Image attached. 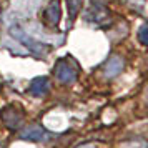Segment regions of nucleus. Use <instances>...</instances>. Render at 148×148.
<instances>
[{"label": "nucleus", "instance_id": "0eeeda50", "mask_svg": "<svg viewBox=\"0 0 148 148\" xmlns=\"http://www.w3.org/2000/svg\"><path fill=\"white\" fill-rule=\"evenodd\" d=\"M110 12H108L107 8H103V7H92L90 10H88V14H87V20L90 22H93V23H98V25H103V22L108 20V17H110Z\"/></svg>", "mask_w": 148, "mask_h": 148}, {"label": "nucleus", "instance_id": "9b49d317", "mask_svg": "<svg viewBox=\"0 0 148 148\" xmlns=\"http://www.w3.org/2000/svg\"><path fill=\"white\" fill-rule=\"evenodd\" d=\"M3 47L8 48V50H12L15 55H28V50L22 43H18L17 40H10L7 38V42H3Z\"/></svg>", "mask_w": 148, "mask_h": 148}, {"label": "nucleus", "instance_id": "f257e3e1", "mask_svg": "<svg viewBox=\"0 0 148 148\" xmlns=\"http://www.w3.org/2000/svg\"><path fill=\"white\" fill-rule=\"evenodd\" d=\"M8 32H10L12 37H15V40L18 42V43H22L23 47L27 48L28 53H34L37 57H43V55L47 53V47L42 42H38L37 38L30 37L27 30L23 27H20L18 23H12L10 28H8Z\"/></svg>", "mask_w": 148, "mask_h": 148}, {"label": "nucleus", "instance_id": "9d476101", "mask_svg": "<svg viewBox=\"0 0 148 148\" xmlns=\"http://www.w3.org/2000/svg\"><path fill=\"white\" fill-rule=\"evenodd\" d=\"M65 2H67L68 8V18H70V22H73L83 7V0H65Z\"/></svg>", "mask_w": 148, "mask_h": 148}, {"label": "nucleus", "instance_id": "39448f33", "mask_svg": "<svg viewBox=\"0 0 148 148\" xmlns=\"http://www.w3.org/2000/svg\"><path fill=\"white\" fill-rule=\"evenodd\" d=\"M48 90H50V82L47 77H37L28 85V93L34 97H43L48 93Z\"/></svg>", "mask_w": 148, "mask_h": 148}, {"label": "nucleus", "instance_id": "f03ea898", "mask_svg": "<svg viewBox=\"0 0 148 148\" xmlns=\"http://www.w3.org/2000/svg\"><path fill=\"white\" fill-rule=\"evenodd\" d=\"M55 77L57 80L63 83V85H72L75 83L77 77H78V68H77V63H75L72 58H60V60L55 63Z\"/></svg>", "mask_w": 148, "mask_h": 148}, {"label": "nucleus", "instance_id": "7ed1b4c3", "mask_svg": "<svg viewBox=\"0 0 148 148\" xmlns=\"http://www.w3.org/2000/svg\"><path fill=\"white\" fill-rule=\"evenodd\" d=\"M0 118H2V121L5 123L7 128L15 130V128L20 127L22 121H23V112L17 105H7L0 112Z\"/></svg>", "mask_w": 148, "mask_h": 148}, {"label": "nucleus", "instance_id": "6e6552de", "mask_svg": "<svg viewBox=\"0 0 148 148\" xmlns=\"http://www.w3.org/2000/svg\"><path fill=\"white\" fill-rule=\"evenodd\" d=\"M123 65L125 63H123V60H121L120 57H112L107 62V65H105V77H108V78L116 77L123 70Z\"/></svg>", "mask_w": 148, "mask_h": 148}, {"label": "nucleus", "instance_id": "1a4fd4ad", "mask_svg": "<svg viewBox=\"0 0 148 148\" xmlns=\"http://www.w3.org/2000/svg\"><path fill=\"white\" fill-rule=\"evenodd\" d=\"M42 0H14V7L22 14H34Z\"/></svg>", "mask_w": 148, "mask_h": 148}, {"label": "nucleus", "instance_id": "20e7f679", "mask_svg": "<svg viewBox=\"0 0 148 148\" xmlns=\"http://www.w3.org/2000/svg\"><path fill=\"white\" fill-rule=\"evenodd\" d=\"M60 17H62V10H60V2L58 0H52L48 3L45 10H43V17L42 20L45 23L47 28H55L60 22Z\"/></svg>", "mask_w": 148, "mask_h": 148}, {"label": "nucleus", "instance_id": "423d86ee", "mask_svg": "<svg viewBox=\"0 0 148 148\" xmlns=\"http://www.w3.org/2000/svg\"><path fill=\"white\" fill-rule=\"evenodd\" d=\"M20 138L28 141H42L48 138V133L38 125H30L20 133Z\"/></svg>", "mask_w": 148, "mask_h": 148}, {"label": "nucleus", "instance_id": "f8f14e48", "mask_svg": "<svg viewBox=\"0 0 148 148\" xmlns=\"http://www.w3.org/2000/svg\"><path fill=\"white\" fill-rule=\"evenodd\" d=\"M138 38H140V43L141 45H147L148 43V25L143 23L138 30Z\"/></svg>", "mask_w": 148, "mask_h": 148}]
</instances>
